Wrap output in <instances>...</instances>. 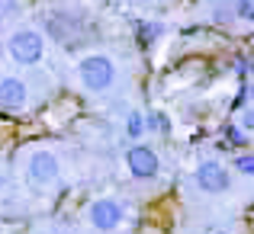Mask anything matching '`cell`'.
I'll use <instances>...</instances> for the list:
<instances>
[{
  "mask_svg": "<svg viewBox=\"0 0 254 234\" xmlns=\"http://www.w3.org/2000/svg\"><path fill=\"white\" fill-rule=\"evenodd\" d=\"M74 77H77V84H81L84 93H90V96H106V93L119 84V64H116V58L106 55V51H90V55H84L81 61H77Z\"/></svg>",
  "mask_w": 254,
  "mask_h": 234,
  "instance_id": "1",
  "label": "cell"
},
{
  "mask_svg": "<svg viewBox=\"0 0 254 234\" xmlns=\"http://www.w3.org/2000/svg\"><path fill=\"white\" fill-rule=\"evenodd\" d=\"M6 55L19 68H36L45 61V36L36 26H16L6 36Z\"/></svg>",
  "mask_w": 254,
  "mask_h": 234,
  "instance_id": "2",
  "label": "cell"
},
{
  "mask_svg": "<svg viewBox=\"0 0 254 234\" xmlns=\"http://www.w3.org/2000/svg\"><path fill=\"white\" fill-rule=\"evenodd\" d=\"M23 173H26V183L32 189H52L58 183V177H62V160H58V154L52 148L39 144V148H32L26 154Z\"/></svg>",
  "mask_w": 254,
  "mask_h": 234,
  "instance_id": "3",
  "label": "cell"
},
{
  "mask_svg": "<svg viewBox=\"0 0 254 234\" xmlns=\"http://www.w3.org/2000/svg\"><path fill=\"white\" fill-rule=\"evenodd\" d=\"M126 215H129V209H126V202L116 199V196H97V199L87 202V222H90V228L100 231V234L119 231L123 222H126Z\"/></svg>",
  "mask_w": 254,
  "mask_h": 234,
  "instance_id": "4",
  "label": "cell"
},
{
  "mask_svg": "<svg viewBox=\"0 0 254 234\" xmlns=\"http://www.w3.org/2000/svg\"><path fill=\"white\" fill-rule=\"evenodd\" d=\"M193 183L206 196H225L232 189V170L216 157H206L193 167Z\"/></svg>",
  "mask_w": 254,
  "mask_h": 234,
  "instance_id": "5",
  "label": "cell"
},
{
  "mask_svg": "<svg viewBox=\"0 0 254 234\" xmlns=\"http://www.w3.org/2000/svg\"><path fill=\"white\" fill-rule=\"evenodd\" d=\"M126 170H129V177L132 180H158L161 177V154H158L151 144H142V141H135V144H129L126 148Z\"/></svg>",
  "mask_w": 254,
  "mask_h": 234,
  "instance_id": "6",
  "label": "cell"
},
{
  "mask_svg": "<svg viewBox=\"0 0 254 234\" xmlns=\"http://www.w3.org/2000/svg\"><path fill=\"white\" fill-rule=\"evenodd\" d=\"M29 109V87L16 74H0V112L19 116Z\"/></svg>",
  "mask_w": 254,
  "mask_h": 234,
  "instance_id": "7",
  "label": "cell"
},
{
  "mask_svg": "<svg viewBox=\"0 0 254 234\" xmlns=\"http://www.w3.org/2000/svg\"><path fill=\"white\" fill-rule=\"evenodd\" d=\"M123 135H126V141H132V144L142 141V138L148 135V116H145L142 109H132L123 122Z\"/></svg>",
  "mask_w": 254,
  "mask_h": 234,
  "instance_id": "8",
  "label": "cell"
},
{
  "mask_svg": "<svg viewBox=\"0 0 254 234\" xmlns=\"http://www.w3.org/2000/svg\"><path fill=\"white\" fill-rule=\"evenodd\" d=\"M235 19L254 26V0H235Z\"/></svg>",
  "mask_w": 254,
  "mask_h": 234,
  "instance_id": "9",
  "label": "cell"
},
{
  "mask_svg": "<svg viewBox=\"0 0 254 234\" xmlns=\"http://www.w3.org/2000/svg\"><path fill=\"white\" fill-rule=\"evenodd\" d=\"M235 170L242 177H254V154H238L235 157Z\"/></svg>",
  "mask_w": 254,
  "mask_h": 234,
  "instance_id": "10",
  "label": "cell"
},
{
  "mask_svg": "<svg viewBox=\"0 0 254 234\" xmlns=\"http://www.w3.org/2000/svg\"><path fill=\"white\" fill-rule=\"evenodd\" d=\"M238 129L242 132H254V106H245L238 116Z\"/></svg>",
  "mask_w": 254,
  "mask_h": 234,
  "instance_id": "11",
  "label": "cell"
},
{
  "mask_svg": "<svg viewBox=\"0 0 254 234\" xmlns=\"http://www.w3.org/2000/svg\"><path fill=\"white\" fill-rule=\"evenodd\" d=\"M16 10H19V0H0V23H3V19H10Z\"/></svg>",
  "mask_w": 254,
  "mask_h": 234,
  "instance_id": "12",
  "label": "cell"
},
{
  "mask_svg": "<svg viewBox=\"0 0 254 234\" xmlns=\"http://www.w3.org/2000/svg\"><path fill=\"white\" fill-rule=\"evenodd\" d=\"M225 138H229V141H235V144H242V141H245V135H242V129H238V125H232V129L225 132Z\"/></svg>",
  "mask_w": 254,
  "mask_h": 234,
  "instance_id": "13",
  "label": "cell"
},
{
  "mask_svg": "<svg viewBox=\"0 0 254 234\" xmlns=\"http://www.w3.org/2000/svg\"><path fill=\"white\" fill-rule=\"evenodd\" d=\"M49 234H71V231H68V228H52Z\"/></svg>",
  "mask_w": 254,
  "mask_h": 234,
  "instance_id": "14",
  "label": "cell"
},
{
  "mask_svg": "<svg viewBox=\"0 0 254 234\" xmlns=\"http://www.w3.org/2000/svg\"><path fill=\"white\" fill-rule=\"evenodd\" d=\"M206 234H232V231H225V228H212V231H206Z\"/></svg>",
  "mask_w": 254,
  "mask_h": 234,
  "instance_id": "15",
  "label": "cell"
},
{
  "mask_svg": "<svg viewBox=\"0 0 254 234\" xmlns=\"http://www.w3.org/2000/svg\"><path fill=\"white\" fill-rule=\"evenodd\" d=\"M0 192H3V173H0Z\"/></svg>",
  "mask_w": 254,
  "mask_h": 234,
  "instance_id": "16",
  "label": "cell"
},
{
  "mask_svg": "<svg viewBox=\"0 0 254 234\" xmlns=\"http://www.w3.org/2000/svg\"><path fill=\"white\" fill-rule=\"evenodd\" d=\"M138 3H158V0H138Z\"/></svg>",
  "mask_w": 254,
  "mask_h": 234,
  "instance_id": "17",
  "label": "cell"
},
{
  "mask_svg": "<svg viewBox=\"0 0 254 234\" xmlns=\"http://www.w3.org/2000/svg\"><path fill=\"white\" fill-rule=\"evenodd\" d=\"M251 96H254V87H251Z\"/></svg>",
  "mask_w": 254,
  "mask_h": 234,
  "instance_id": "18",
  "label": "cell"
}]
</instances>
